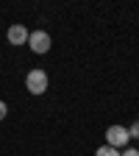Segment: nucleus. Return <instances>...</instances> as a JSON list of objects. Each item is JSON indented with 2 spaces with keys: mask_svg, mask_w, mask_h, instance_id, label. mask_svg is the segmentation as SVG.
<instances>
[{
  "mask_svg": "<svg viewBox=\"0 0 139 156\" xmlns=\"http://www.w3.org/2000/svg\"><path fill=\"white\" fill-rule=\"evenodd\" d=\"M6 36H9V42H11V45H28L31 31H28L23 23H17V25H11V28H9V34H6Z\"/></svg>",
  "mask_w": 139,
  "mask_h": 156,
  "instance_id": "obj_4",
  "label": "nucleus"
},
{
  "mask_svg": "<svg viewBox=\"0 0 139 156\" xmlns=\"http://www.w3.org/2000/svg\"><path fill=\"white\" fill-rule=\"evenodd\" d=\"M47 84H50V78H47L45 70H28V75H25V89L31 95H45L47 92Z\"/></svg>",
  "mask_w": 139,
  "mask_h": 156,
  "instance_id": "obj_1",
  "label": "nucleus"
},
{
  "mask_svg": "<svg viewBox=\"0 0 139 156\" xmlns=\"http://www.w3.org/2000/svg\"><path fill=\"white\" fill-rule=\"evenodd\" d=\"M28 45H31L33 53H47V50H50V34H47V31H31Z\"/></svg>",
  "mask_w": 139,
  "mask_h": 156,
  "instance_id": "obj_3",
  "label": "nucleus"
},
{
  "mask_svg": "<svg viewBox=\"0 0 139 156\" xmlns=\"http://www.w3.org/2000/svg\"><path fill=\"white\" fill-rule=\"evenodd\" d=\"M128 134H131V140H139V120H136V123L128 128Z\"/></svg>",
  "mask_w": 139,
  "mask_h": 156,
  "instance_id": "obj_6",
  "label": "nucleus"
},
{
  "mask_svg": "<svg viewBox=\"0 0 139 156\" xmlns=\"http://www.w3.org/2000/svg\"><path fill=\"white\" fill-rule=\"evenodd\" d=\"M131 142V134H128V128L125 126H109L106 128V145H111V148H125Z\"/></svg>",
  "mask_w": 139,
  "mask_h": 156,
  "instance_id": "obj_2",
  "label": "nucleus"
},
{
  "mask_svg": "<svg viewBox=\"0 0 139 156\" xmlns=\"http://www.w3.org/2000/svg\"><path fill=\"white\" fill-rule=\"evenodd\" d=\"M95 156H120V151L111 148V145H100V148L95 151Z\"/></svg>",
  "mask_w": 139,
  "mask_h": 156,
  "instance_id": "obj_5",
  "label": "nucleus"
},
{
  "mask_svg": "<svg viewBox=\"0 0 139 156\" xmlns=\"http://www.w3.org/2000/svg\"><path fill=\"white\" fill-rule=\"evenodd\" d=\"M6 114H9V106H6L3 101H0V120H3V117H6Z\"/></svg>",
  "mask_w": 139,
  "mask_h": 156,
  "instance_id": "obj_8",
  "label": "nucleus"
},
{
  "mask_svg": "<svg viewBox=\"0 0 139 156\" xmlns=\"http://www.w3.org/2000/svg\"><path fill=\"white\" fill-rule=\"evenodd\" d=\"M120 156H139V151H136V148H125Z\"/></svg>",
  "mask_w": 139,
  "mask_h": 156,
  "instance_id": "obj_7",
  "label": "nucleus"
}]
</instances>
